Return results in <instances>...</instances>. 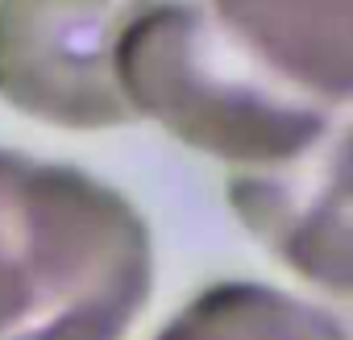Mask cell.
I'll list each match as a JSON object with an SVG mask.
<instances>
[{
  "label": "cell",
  "instance_id": "6da1fadb",
  "mask_svg": "<svg viewBox=\"0 0 353 340\" xmlns=\"http://www.w3.org/2000/svg\"><path fill=\"white\" fill-rule=\"evenodd\" d=\"M150 290L154 237L117 187L0 149V340H125Z\"/></svg>",
  "mask_w": 353,
  "mask_h": 340
},
{
  "label": "cell",
  "instance_id": "7a4b0ae2",
  "mask_svg": "<svg viewBox=\"0 0 353 340\" xmlns=\"http://www.w3.org/2000/svg\"><path fill=\"white\" fill-rule=\"evenodd\" d=\"M112 67L133 120H154L229 170L299 158L345 120L241 59L200 0H129Z\"/></svg>",
  "mask_w": 353,
  "mask_h": 340
},
{
  "label": "cell",
  "instance_id": "3957f363",
  "mask_svg": "<svg viewBox=\"0 0 353 340\" xmlns=\"http://www.w3.org/2000/svg\"><path fill=\"white\" fill-rule=\"evenodd\" d=\"M125 5L129 0H0V100L71 133L133 125L112 67Z\"/></svg>",
  "mask_w": 353,
  "mask_h": 340
},
{
  "label": "cell",
  "instance_id": "277c9868",
  "mask_svg": "<svg viewBox=\"0 0 353 340\" xmlns=\"http://www.w3.org/2000/svg\"><path fill=\"white\" fill-rule=\"evenodd\" d=\"M229 208L250 237L307 286L349 299V125L336 120L307 153L229 170Z\"/></svg>",
  "mask_w": 353,
  "mask_h": 340
},
{
  "label": "cell",
  "instance_id": "5b68a950",
  "mask_svg": "<svg viewBox=\"0 0 353 340\" xmlns=\"http://www.w3.org/2000/svg\"><path fill=\"white\" fill-rule=\"evenodd\" d=\"M221 38L279 87L345 112L353 100L349 0H204Z\"/></svg>",
  "mask_w": 353,
  "mask_h": 340
},
{
  "label": "cell",
  "instance_id": "8992f818",
  "mask_svg": "<svg viewBox=\"0 0 353 340\" xmlns=\"http://www.w3.org/2000/svg\"><path fill=\"white\" fill-rule=\"evenodd\" d=\"M154 340H349L316 299L266 282H216L179 307Z\"/></svg>",
  "mask_w": 353,
  "mask_h": 340
}]
</instances>
